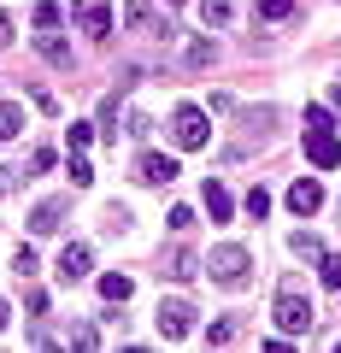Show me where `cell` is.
Here are the masks:
<instances>
[{"label":"cell","mask_w":341,"mask_h":353,"mask_svg":"<svg viewBox=\"0 0 341 353\" xmlns=\"http://www.w3.org/2000/svg\"><path fill=\"white\" fill-rule=\"evenodd\" d=\"M200 271H212V283H224V289H241V283L253 277V253L241 248V241H218L200 259Z\"/></svg>","instance_id":"6da1fadb"},{"label":"cell","mask_w":341,"mask_h":353,"mask_svg":"<svg viewBox=\"0 0 341 353\" xmlns=\"http://www.w3.org/2000/svg\"><path fill=\"white\" fill-rule=\"evenodd\" d=\"M271 318H277L282 336H306V330H312V301L300 294V283H294V277L277 289V312H271Z\"/></svg>","instance_id":"7a4b0ae2"},{"label":"cell","mask_w":341,"mask_h":353,"mask_svg":"<svg viewBox=\"0 0 341 353\" xmlns=\"http://www.w3.org/2000/svg\"><path fill=\"white\" fill-rule=\"evenodd\" d=\"M171 136H177V148H183V153L206 148V141H212V118H206V106L183 101L177 112H171Z\"/></svg>","instance_id":"3957f363"},{"label":"cell","mask_w":341,"mask_h":353,"mask_svg":"<svg viewBox=\"0 0 341 353\" xmlns=\"http://www.w3.org/2000/svg\"><path fill=\"white\" fill-rule=\"evenodd\" d=\"M153 324H159V336H165V341H183V336L194 330V306H189V301H159Z\"/></svg>","instance_id":"277c9868"},{"label":"cell","mask_w":341,"mask_h":353,"mask_svg":"<svg viewBox=\"0 0 341 353\" xmlns=\"http://www.w3.org/2000/svg\"><path fill=\"white\" fill-rule=\"evenodd\" d=\"M76 24H83V36L112 41V0H83L76 6Z\"/></svg>","instance_id":"5b68a950"},{"label":"cell","mask_w":341,"mask_h":353,"mask_svg":"<svg viewBox=\"0 0 341 353\" xmlns=\"http://www.w3.org/2000/svg\"><path fill=\"white\" fill-rule=\"evenodd\" d=\"M136 183H147V189L177 183V159H171V153H141L136 159Z\"/></svg>","instance_id":"8992f818"},{"label":"cell","mask_w":341,"mask_h":353,"mask_svg":"<svg viewBox=\"0 0 341 353\" xmlns=\"http://www.w3.org/2000/svg\"><path fill=\"white\" fill-rule=\"evenodd\" d=\"M306 159H312L318 171H335V165H341V141H335V130H312V136H306Z\"/></svg>","instance_id":"52a82bcc"},{"label":"cell","mask_w":341,"mask_h":353,"mask_svg":"<svg viewBox=\"0 0 341 353\" xmlns=\"http://www.w3.org/2000/svg\"><path fill=\"white\" fill-rule=\"evenodd\" d=\"M159 271H165L171 283H194V277H200V253H194V248H171V253L159 259Z\"/></svg>","instance_id":"ba28073f"},{"label":"cell","mask_w":341,"mask_h":353,"mask_svg":"<svg viewBox=\"0 0 341 353\" xmlns=\"http://www.w3.org/2000/svg\"><path fill=\"white\" fill-rule=\"evenodd\" d=\"M318 206H324V189H318L312 176H300V183L289 189V212H294V218H312Z\"/></svg>","instance_id":"9c48e42d"},{"label":"cell","mask_w":341,"mask_h":353,"mask_svg":"<svg viewBox=\"0 0 341 353\" xmlns=\"http://www.w3.org/2000/svg\"><path fill=\"white\" fill-rule=\"evenodd\" d=\"M89 265H94V253L83 248V241H71V248L59 253V277L65 283H83V277H89Z\"/></svg>","instance_id":"30bf717a"},{"label":"cell","mask_w":341,"mask_h":353,"mask_svg":"<svg viewBox=\"0 0 341 353\" xmlns=\"http://www.w3.org/2000/svg\"><path fill=\"white\" fill-rule=\"evenodd\" d=\"M124 18H130V30H141V36H171V30L153 18V0H124Z\"/></svg>","instance_id":"8fae6325"},{"label":"cell","mask_w":341,"mask_h":353,"mask_svg":"<svg viewBox=\"0 0 341 353\" xmlns=\"http://www.w3.org/2000/svg\"><path fill=\"white\" fill-rule=\"evenodd\" d=\"M30 230H36V236H53V230H65V201H59V194H53V201H41L36 212H30Z\"/></svg>","instance_id":"7c38bea8"},{"label":"cell","mask_w":341,"mask_h":353,"mask_svg":"<svg viewBox=\"0 0 341 353\" xmlns=\"http://www.w3.org/2000/svg\"><path fill=\"white\" fill-rule=\"evenodd\" d=\"M130 294H136V283H130L124 271H106V277H101V301H106V306H124Z\"/></svg>","instance_id":"4fadbf2b"},{"label":"cell","mask_w":341,"mask_h":353,"mask_svg":"<svg viewBox=\"0 0 341 353\" xmlns=\"http://www.w3.org/2000/svg\"><path fill=\"white\" fill-rule=\"evenodd\" d=\"M206 212H212L218 224H229V212H236V206H229V189L218 183V176H206Z\"/></svg>","instance_id":"5bb4252c"},{"label":"cell","mask_w":341,"mask_h":353,"mask_svg":"<svg viewBox=\"0 0 341 353\" xmlns=\"http://www.w3.org/2000/svg\"><path fill=\"white\" fill-rule=\"evenodd\" d=\"M36 53H41L48 65H71V48H65L59 36H36Z\"/></svg>","instance_id":"9a60e30c"},{"label":"cell","mask_w":341,"mask_h":353,"mask_svg":"<svg viewBox=\"0 0 341 353\" xmlns=\"http://www.w3.org/2000/svg\"><path fill=\"white\" fill-rule=\"evenodd\" d=\"M18 130H24V112H18V101H0V141H12Z\"/></svg>","instance_id":"2e32d148"},{"label":"cell","mask_w":341,"mask_h":353,"mask_svg":"<svg viewBox=\"0 0 341 353\" xmlns=\"http://www.w3.org/2000/svg\"><path fill=\"white\" fill-rule=\"evenodd\" d=\"M200 24L224 30V24H229V0H200Z\"/></svg>","instance_id":"e0dca14e"},{"label":"cell","mask_w":341,"mask_h":353,"mask_svg":"<svg viewBox=\"0 0 341 353\" xmlns=\"http://www.w3.org/2000/svg\"><path fill=\"white\" fill-rule=\"evenodd\" d=\"M318 277H324L329 289H341V253H318Z\"/></svg>","instance_id":"ac0fdd59"},{"label":"cell","mask_w":341,"mask_h":353,"mask_svg":"<svg viewBox=\"0 0 341 353\" xmlns=\"http://www.w3.org/2000/svg\"><path fill=\"white\" fill-rule=\"evenodd\" d=\"M236 336H241V330H236V318H218V324L206 330V341H212V347H229Z\"/></svg>","instance_id":"d6986e66"},{"label":"cell","mask_w":341,"mask_h":353,"mask_svg":"<svg viewBox=\"0 0 341 353\" xmlns=\"http://www.w3.org/2000/svg\"><path fill=\"white\" fill-rule=\"evenodd\" d=\"M59 18H65L59 0H41V6H36V30H59Z\"/></svg>","instance_id":"ffe728a7"},{"label":"cell","mask_w":341,"mask_h":353,"mask_svg":"<svg viewBox=\"0 0 341 353\" xmlns=\"http://www.w3.org/2000/svg\"><path fill=\"white\" fill-rule=\"evenodd\" d=\"M65 176H71L76 189H89V183H94V171H89V159H83V153H71V165H65Z\"/></svg>","instance_id":"44dd1931"},{"label":"cell","mask_w":341,"mask_h":353,"mask_svg":"<svg viewBox=\"0 0 341 353\" xmlns=\"http://www.w3.org/2000/svg\"><path fill=\"white\" fill-rule=\"evenodd\" d=\"M259 18H271V24H282V18H294V0H259Z\"/></svg>","instance_id":"7402d4cb"},{"label":"cell","mask_w":341,"mask_h":353,"mask_svg":"<svg viewBox=\"0 0 341 353\" xmlns=\"http://www.w3.org/2000/svg\"><path fill=\"white\" fill-rule=\"evenodd\" d=\"M65 141H71V153H83L94 141V124H71V130H65Z\"/></svg>","instance_id":"603a6c76"},{"label":"cell","mask_w":341,"mask_h":353,"mask_svg":"<svg viewBox=\"0 0 341 353\" xmlns=\"http://www.w3.org/2000/svg\"><path fill=\"white\" fill-rule=\"evenodd\" d=\"M247 212L265 218V212H271V194H265V189H247Z\"/></svg>","instance_id":"cb8c5ba5"},{"label":"cell","mask_w":341,"mask_h":353,"mask_svg":"<svg viewBox=\"0 0 341 353\" xmlns=\"http://www.w3.org/2000/svg\"><path fill=\"white\" fill-rule=\"evenodd\" d=\"M18 183H24V171H18V165H0V194H12Z\"/></svg>","instance_id":"d4e9b609"},{"label":"cell","mask_w":341,"mask_h":353,"mask_svg":"<svg viewBox=\"0 0 341 353\" xmlns=\"http://www.w3.org/2000/svg\"><path fill=\"white\" fill-rule=\"evenodd\" d=\"M71 341H76V347H101V330H94V324H76Z\"/></svg>","instance_id":"484cf974"},{"label":"cell","mask_w":341,"mask_h":353,"mask_svg":"<svg viewBox=\"0 0 341 353\" xmlns=\"http://www.w3.org/2000/svg\"><path fill=\"white\" fill-rule=\"evenodd\" d=\"M165 224H171V230H177V236H183V230L194 224V212H189V206H171V218H165Z\"/></svg>","instance_id":"4316f807"},{"label":"cell","mask_w":341,"mask_h":353,"mask_svg":"<svg viewBox=\"0 0 341 353\" xmlns=\"http://www.w3.org/2000/svg\"><path fill=\"white\" fill-rule=\"evenodd\" d=\"M124 136H136V141L147 136V112H130V118H124Z\"/></svg>","instance_id":"83f0119b"},{"label":"cell","mask_w":341,"mask_h":353,"mask_svg":"<svg viewBox=\"0 0 341 353\" xmlns=\"http://www.w3.org/2000/svg\"><path fill=\"white\" fill-rule=\"evenodd\" d=\"M289 248H294V253H300V259H318V253H324V248H318V241H312V236H294V241H289Z\"/></svg>","instance_id":"f1b7e54d"},{"label":"cell","mask_w":341,"mask_h":353,"mask_svg":"<svg viewBox=\"0 0 341 353\" xmlns=\"http://www.w3.org/2000/svg\"><path fill=\"white\" fill-rule=\"evenodd\" d=\"M189 65H212V41H194V48H189Z\"/></svg>","instance_id":"f546056e"},{"label":"cell","mask_w":341,"mask_h":353,"mask_svg":"<svg viewBox=\"0 0 341 353\" xmlns=\"http://www.w3.org/2000/svg\"><path fill=\"white\" fill-rule=\"evenodd\" d=\"M0 48H12V18L0 12Z\"/></svg>","instance_id":"4dcf8cb0"},{"label":"cell","mask_w":341,"mask_h":353,"mask_svg":"<svg viewBox=\"0 0 341 353\" xmlns=\"http://www.w3.org/2000/svg\"><path fill=\"white\" fill-rule=\"evenodd\" d=\"M6 324H12V312H6V301H0V330H6Z\"/></svg>","instance_id":"1f68e13d"},{"label":"cell","mask_w":341,"mask_h":353,"mask_svg":"<svg viewBox=\"0 0 341 353\" xmlns=\"http://www.w3.org/2000/svg\"><path fill=\"white\" fill-rule=\"evenodd\" d=\"M335 106H341V88H335Z\"/></svg>","instance_id":"d6a6232c"},{"label":"cell","mask_w":341,"mask_h":353,"mask_svg":"<svg viewBox=\"0 0 341 353\" xmlns=\"http://www.w3.org/2000/svg\"><path fill=\"white\" fill-rule=\"evenodd\" d=\"M171 6H183V0H171Z\"/></svg>","instance_id":"836d02e7"},{"label":"cell","mask_w":341,"mask_h":353,"mask_svg":"<svg viewBox=\"0 0 341 353\" xmlns=\"http://www.w3.org/2000/svg\"><path fill=\"white\" fill-rule=\"evenodd\" d=\"M335 294H341V289H335Z\"/></svg>","instance_id":"e575fe53"}]
</instances>
